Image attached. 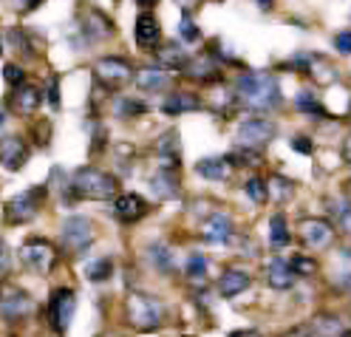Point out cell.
<instances>
[{
    "mask_svg": "<svg viewBox=\"0 0 351 337\" xmlns=\"http://www.w3.org/2000/svg\"><path fill=\"white\" fill-rule=\"evenodd\" d=\"M46 196H49V185H37V187H32V190H26V193L14 196L9 205H6V210H3L6 221H9V224H26V221H32V218L40 213Z\"/></svg>",
    "mask_w": 351,
    "mask_h": 337,
    "instance_id": "cell-7",
    "label": "cell"
},
{
    "mask_svg": "<svg viewBox=\"0 0 351 337\" xmlns=\"http://www.w3.org/2000/svg\"><path fill=\"white\" fill-rule=\"evenodd\" d=\"M114 111H117V117L128 119V117H139V114H145L147 105H145V102H139V100L119 97V100H117V105H114Z\"/></svg>",
    "mask_w": 351,
    "mask_h": 337,
    "instance_id": "cell-36",
    "label": "cell"
},
{
    "mask_svg": "<svg viewBox=\"0 0 351 337\" xmlns=\"http://www.w3.org/2000/svg\"><path fill=\"white\" fill-rule=\"evenodd\" d=\"M94 77L105 91H122L128 82H134L136 71L125 57H99L94 62Z\"/></svg>",
    "mask_w": 351,
    "mask_h": 337,
    "instance_id": "cell-5",
    "label": "cell"
},
{
    "mask_svg": "<svg viewBox=\"0 0 351 337\" xmlns=\"http://www.w3.org/2000/svg\"><path fill=\"white\" fill-rule=\"evenodd\" d=\"M295 108L300 111V114L306 117H315V119H332V114H328V108L317 100L315 91H309V88H303V91H298L295 97Z\"/></svg>",
    "mask_w": 351,
    "mask_h": 337,
    "instance_id": "cell-27",
    "label": "cell"
},
{
    "mask_svg": "<svg viewBox=\"0 0 351 337\" xmlns=\"http://www.w3.org/2000/svg\"><path fill=\"white\" fill-rule=\"evenodd\" d=\"M156 60L167 71H184V65L190 62V51L179 43H165V46L156 49Z\"/></svg>",
    "mask_w": 351,
    "mask_h": 337,
    "instance_id": "cell-23",
    "label": "cell"
},
{
    "mask_svg": "<svg viewBox=\"0 0 351 337\" xmlns=\"http://www.w3.org/2000/svg\"><path fill=\"white\" fill-rule=\"evenodd\" d=\"M348 117H351V111H348Z\"/></svg>",
    "mask_w": 351,
    "mask_h": 337,
    "instance_id": "cell-56",
    "label": "cell"
},
{
    "mask_svg": "<svg viewBox=\"0 0 351 337\" xmlns=\"http://www.w3.org/2000/svg\"><path fill=\"white\" fill-rule=\"evenodd\" d=\"M150 190L156 193L159 198H179L182 196V185H179V176H176V170H159L150 176Z\"/></svg>",
    "mask_w": 351,
    "mask_h": 337,
    "instance_id": "cell-24",
    "label": "cell"
},
{
    "mask_svg": "<svg viewBox=\"0 0 351 337\" xmlns=\"http://www.w3.org/2000/svg\"><path fill=\"white\" fill-rule=\"evenodd\" d=\"M280 337H312V332H309V326H292V329H287Z\"/></svg>",
    "mask_w": 351,
    "mask_h": 337,
    "instance_id": "cell-47",
    "label": "cell"
},
{
    "mask_svg": "<svg viewBox=\"0 0 351 337\" xmlns=\"http://www.w3.org/2000/svg\"><path fill=\"white\" fill-rule=\"evenodd\" d=\"M332 46H335V51H337V54L351 57V29L337 32V34H335V40H332Z\"/></svg>",
    "mask_w": 351,
    "mask_h": 337,
    "instance_id": "cell-41",
    "label": "cell"
},
{
    "mask_svg": "<svg viewBox=\"0 0 351 337\" xmlns=\"http://www.w3.org/2000/svg\"><path fill=\"white\" fill-rule=\"evenodd\" d=\"M252 283V275L244 272V269H224V275L218 278V295L221 298H238L241 292H247Z\"/></svg>",
    "mask_w": 351,
    "mask_h": 337,
    "instance_id": "cell-21",
    "label": "cell"
},
{
    "mask_svg": "<svg viewBox=\"0 0 351 337\" xmlns=\"http://www.w3.org/2000/svg\"><path fill=\"white\" fill-rule=\"evenodd\" d=\"M125 321L130 329H136L142 334L156 332L165 323V306L159 298L145 295V292H130L125 301Z\"/></svg>",
    "mask_w": 351,
    "mask_h": 337,
    "instance_id": "cell-3",
    "label": "cell"
},
{
    "mask_svg": "<svg viewBox=\"0 0 351 337\" xmlns=\"http://www.w3.org/2000/svg\"><path fill=\"white\" fill-rule=\"evenodd\" d=\"M340 156H343V162H346V165H351V133H348V137L343 139V148H340Z\"/></svg>",
    "mask_w": 351,
    "mask_h": 337,
    "instance_id": "cell-49",
    "label": "cell"
},
{
    "mask_svg": "<svg viewBox=\"0 0 351 337\" xmlns=\"http://www.w3.org/2000/svg\"><path fill=\"white\" fill-rule=\"evenodd\" d=\"M46 97H49V105H51V108H60V77H57V74L49 77Z\"/></svg>",
    "mask_w": 351,
    "mask_h": 337,
    "instance_id": "cell-43",
    "label": "cell"
},
{
    "mask_svg": "<svg viewBox=\"0 0 351 337\" xmlns=\"http://www.w3.org/2000/svg\"><path fill=\"white\" fill-rule=\"evenodd\" d=\"M289 145H292V150H298V153H303V156H312V153H315L312 139H309V137H303V133L292 137V139H289Z\"/></svg>",
    "mask_w": 351,
    "mask_h": 337,
    "instance_id": "cell-42",
    "label": "cell"
},
{
    "mask_svg": "<svg viewBox=\"0 0 351 337\" xmlns=\"http://www.w3.org/2000/svg\"><path fill=\"white\" fill-rule=\"evenodd\" d=\"M111 275H114V261L105 258V255L102 258H94L91 264L85 266V278L91 281V283H102V281H108Z\"/></svg>",
    "mask_w": 351,
    "mask_h": 337,
    "instance_id": "cell-32",
    "label": "cell"
},
{
    "mask_svg": "<svg viewBox=\"0 0 351 337\" xmlns=\"http://www.w3.org/2000/svg\"><path fill=\"white\" fill-rule=\"evenodd\" d=\"M97 233H94V224L88 221L85 216H71L62 221V230H60V241H62V250L71 253V255H82L88 246L94 244Z\"/></svg>",
    "mask_w": 351,
    "mask_h": 337,
    "instance_id": "cell-6",
    "label": "cell"
},
{
    "mask_svg": "<svg viewBox=\"0 0 351 337\" xmlns=\"http://www.w3.org/2000/svg\"><path fill=\"white\" fill-rule=\"evenodd\" d=\"M230 337H261L258 329H238V332H230Z\"/></svg>",
    "mask_w": 351,
    "mask_h": 337,
    "instance_id": "cell-50",
    "label": "cell"
},
{
    "mask_svg": "<svg viewBox=\"0 0 351 337\" xmlns=\"http://www.w3.org/2000/svg\"><path fill=\"white\" fill-rule=\"evenodd\" d=\"M6 122V114H3V111H0V125H3Z\"/></svg>",
    "mask_w": 351,
    "mask_h": 337,
    "instance_id": "cell-53",
    "label": "cell"
},
{
    "mask_svg": "<svg viewBox=\"0 0 351 337\" xmlns=\"http://www.w3.org/2000/svg\"><path fill=\"white\" fill-rule=\"evenodd\" d=\"M298 235H300V241H303L306 246H309V250L323 253V250H328V246L335 244L337 230H335V224L328 221V218L309 216V218H300V224H298Z\"/></svg>",
    "mask_w": 351,
    "mask_h": 337,
    "instance_id": "cell-8",
    "label": "cell"
},
{
    "mask_svg": "<svg viewBox=\"0 0 351 337\" xmlns=\"http://www.w3.org/2000/svg\"><path fill=\"white\" fill-rule=\"evenodd\" d=\"M114 337H122V334H114Z\"/></svg>",
    "mask_w": 351,
    "mask_h": 337,
    "instance_id": "cell-55",
    "label": "cell"
},
{
    "mask_svg": "<svg viewBox=\"0 0 351 337\" xmlns=\"http://www.w3.org/2000/svg\"><path fill=\"white\" fill-rule=\"evenodd\" d=\"M29 162V145L20 137H6L0 139V165L6 170H20Z\"/></svg>",
    "mask_w": 351,
    "mask_h": 337,
    "instance_id": "cell-15",
    "label": "cell"
},
{
    "mask_svg": "<svg viewBox=\"0 0 351 337\" xmlns=\"http://www.w3.org/2000/svg\"><path fill=\"white\" fill-rule=\"evenodd\" d=\"M292 269H295V275L298 278H315L317 275V269H320V264H317V258H312L309 253H298V255H292Z\"/></svg>",
    "mask_w": 351,
    "mask_h": 337,
    "instance_id": "cell-34",
    "label": "cell"
},
{
    "mask_svg": "<svg viewBox=\"0 0 351 337\" xmlns=\"http://www.w3.org/2000/svg\"><path fill=\"white\" fill-rule=\"evenodd\" d=\"M34 309V301L29 298V292L26 289H20L14 283H0V314L14 323V321H23L26 314Z\"/></svg>",
    "mask_w": 351,
    "mask_h": 337,
    "instance_id": "cell-10",
    "label": "cell"
},
{
    "mask_svg": "<svg viewBox=\"0 0 351 337\" xmlns=\"http://www.w3.org/2000/svg\"><path fill=\"white\" fill-rule=\"evenodd\" d=\"M150 261H153V266H156L159 272H170V269H173V255H170L167 246H162V244L150 246Z\"/></svg>",
    "mask_w": 351,
    "mask_h": 337,
    "instance_id": "cell-37",
    "label": "cell"
},
{
    "mask_svg": "<svg viewBox=\"0 0 351 337\" xmlns=\"http://www.w3.org/2000/svg\"><path fill=\"white\" fill-rule=\"evenodd\" d=\"M337 261H340V269H335L332 278H335L340 292H351V246H343Z\"/></svg>",
    "mask_w": 351,
    "mask_h": 337,
    "instance_id": "cell-31",
    "label": "cell"
},
{
    "mask_svg": "<svg viewBox=\"0 0 351 337\" xmlns=\"http://www.w3.org/2000/svg\"><path fill=\"white\" fill-rule=\"evenodd\" d=\"M156 153H159V165L165 170H179V165H182V145H179V139H176L173 130L165 133V137L159 139Z\"/></svg>",
    "mask_w": 351,
    "mask_h": 337,
    "instance_id": "cell-25",
    "label": "cell"
},
{
    "mask_svg": "<svg viewBox=\"0 0 351 337\" xmlns=\"http://www.w3.org/2000/svg\"><path fill=\"white\" fill-rule=\"evenodd\" d=\"M176 3H179V9H182V12L193 14L195 9H199V6H202V0H176Z\"/></svg>",
    "mask_w": 351,
    "mask_h": 337,
    "instance_id": "cell-48",
    "label": "cell"
},
{
    "mask_svg": "<svg viewBox=\"0 0 351 337\" xmlns=\"http://www.w3.org/2000/svg\"><path fill=\"white\" fill-rule=\"evenodd\" d=\"M184 275H187V281H193V283H204V281H207V258H204L202 253H193V255L187 258Z\"/></svg>",
    "mask_w": 351,
    "mask_h": 337,
    "instance_id": "cell-35",
    "label": "cell"
},
{
    "mask_svg": "<svg viewBox=\"0 0 351 337\" xmlns=\"http://www.w3.org/2000/svg\"><path fill=\"white\" fill-rule=\"evenodd\" d=\"M202 108H204V102L199 100V94H193V91H173L162 102V111H165L167 117L193 114V111H202Z\"/></svg>",
    "mask_w": 351,
    "mask_h": 337,
    "instance_id": "cell-18",
    "label": "cell"
},
{
    "mask_svg": "<svg viewBox=\"0 0 351 337\" xmlns=\"http://www.w3.org/2000/svg\"><path fill=\"white\" fill-rule=\"evenodd\" d=\"M340 337H351V329H343V332H340Z\"/></svg>",
    "mask_w": 351,
    "mask_h": 337,
    "instance_id": "cell-52",
    "label": "cell"
},
{
    "mask_svg": "<svg viewBox=\"0 0 351 337\" xmlns=\"http://www.w3.org/2000/svg\"><path fill=\"white\" fill-rule=\"evenodd\" d=\"M267 185H269V198L278 201V205H287V201L298 193V185L287 176H272Z\"/></svg>",
    "mask_w": 351,
    "mask_h": 337,
    "instance_id": "cell-30",
    "label": "cell"
},
{
    "mask_svg": "<svg viewBox=\"0 0 351 337\" xmlns=\"http://www.w3.org/2000/svg\"><path fill=\"white\" fill-rule=\"evenodd\" d=\"M0 54H3V40H0Z\"/></svg>",
    "mask_w": 351,
    "mask_h": 337,
    "instance_id": "cell-54",
    "label": "cell"
},
{
    "mask_svg": "<svg viewBox=\"0 0 351 337\" xmlns=\"http://www.w3.org/2000/svg\"><path fill=\"white\" fill-rule=\"evenodd\" d=\"M278 137V125L267 117H247L235 130V145L238 148H250V150H263L267 145H272V139Z\"/></svg>",
    "mask_w": 351,
    "mask_h": 337,
    "instance_id": "cell-4",
    "label": "cell"
},
{
    "mask_svg": "<svg viewBox=\"0 0 351 337\" xmlns=\"http://www.w3.org/2000/svg\"><path fill=\"white\" fill-rule=\"evenodd\" d=\"M195 173L202 178H210V182H224V178H230V173H232V162L227 156H210V159H202L195 165Z\"/></svg>",
    "mask_w": 351,
    "mask_h": 337,
    "instance_id": "cell-26",
    "label": "cell"
},
{
    "mask_svg": "<svg viewBox=\"0 0 351 337\" xmlns=\"http://www.w3.org/2000/svg\"><path fill=\"white\" fill-rule=\"evenodd\" d=\"M289 241H292V233H289L287 216L272 213V218H269V244L275 246V250H280V246H287Z\"/></svg>",
    "mask_w": 351,
    "mask_h": 337,
    "instance_id": "cell-29",
    "label": "cell"
},
{
    "mask_svg": "<svg viewBox=\"0 0 351 337\" xmlns=\"http://www.w3.org/2000/svg\"><path fill=\"white\" fill-rule=\"evenodd\" d=\"M9 266H12V258H9V246L6 241H0V281L9 275Z\"/></svg>",
    "mask_w": 351,
    "mask_h": 337,
    "instance_id": "cell-45",
    "label": "cell"
},
{
    "mask_svg": "<svg viewBox=\"0 0 351 337\" xmlns=\"http://www.w3.org/2000/svg\"><path fill=\"white\" fill-rule=\"evenodd\" d=\"M190 82H199V85H215V82H221V62L215 60L213 51H202V54H195L190 57V62L184 65V71H182Z\"/></svg>",
    "mask_w": 351,
    "mask_h": 337,
    "instance_id": "cell-12",
    "label": "cell"
},
{
    "mask_svg": "<svg viewBox=\"0 0 351 337\" xmlns=\"http://www.w3.org/2000/svg\"><path fill=\"white\" fill-rule=\"evenodd\" d=\"M111 213L122 224H136V221H142L150 213V205H147V198H142L136 193H119L114 198V210Z\"/></svg>",
    "mask_w": 351,
    "mask_h": 337,
    "instance_id": "cell-13",
    "label": "cell"
},
{
    "mask_svg": "<svg viewBox=\"0 0 351 337\" xmlns=\"http://www.w3.org/2000/svg\"><path fill=\"white\" fill-rule=\"evenodd\" d=\"M20 261L37 275H49L51 266L57 264V250L46 238H29V241H23V246H20Z\"/></svg>",
    "mask_w": 351,
    "mask_h": 337,
    "instance_id": "cell-9",
    "label": "cell"
},
{
    "mask_svg": "<svg viewBox=\"0 0 351 337\" xmlns=\"http://www.w3.org/2000/svg\"><path fill=\"white\" fill-rule=\"evenodd\" d=\"M3 80H6L12 88H20V85L26 82V71L20 69L17 62H6V65H3Z\"/></svg>",
    "mask_w": 351,
    "mask_h": 337,
    "instance_id": "cell-40",
    "label": "cell"
},
{
    "mask_svg": "<svg viewBox=\"0 0 351 337\" xmlns=\"http://www.w3.org/2000/svg\"><path fill=\"white\" fill-rule=\"evenodd\" d=\"M134 82L147 94H159V91H165V88H170L173 77H170L167 69H162V65H145V69L136 71Z\"/></svg>",
    "mask_w": 351,
    "mask_h": 337,
    "instance_id": "cell-16",
    "label": "cell"
},
{
    "mask_svg": "<svg viewBox=\"0 0 351 337\" xmlns=\"http://www.w3.org/2000/svg\"><path fill=\"white\" fill-rule=\"evenodd\" d=\"M9 3H12L14 12H34L43 0H9Z\"/></svg>",
    "mask_w": 351,
    "mask_h": 337,
    "instance_id": "cell-46",
    "label": "cell"
},
{
    "mask_svg": "<svg viewBox=\"0 0 351 337\" xmlns=\"http://www.w3.org/2000/svg\"><path fill=\"white\" fill-rule=\"evenodd\" d=\"M306 74H309L317 85H335L340 80V71L326 57H320V54L312 57V65H309V71H306Z\"/></svg>",
    "mask_w": 351,
    "mask_h": 337,
    "instance_id": "cell-28",
    "label": "cell"
},
{
    "mask_svg": "<svg viewBox=\"0 0 351 337\" xmlns=\"http://www.w3.org/2000/svg\"><path fill=\"white\" fill-rule=\"evenodd\" d=\"M12 111L14 114H23V117H29V114H34V111L40 108V102H43V91L37 85H29V82H23L20 88H14V94H12Z\"/></svg>",
    "mask_w": 351,
    "mask_h": 337,
    "instance_id": "cell-20",
    "label": "cell"
},
{
    "mask_svg": "<svg viewBox=\"0 0 351 337\" xmlns=\"http://www.w3.org/2000/svg\"><path fill=\"white\" fill-rule=\"evenodd\" d=\"M244 193H247V198L252 201V205H267L269 201V185L263 182V178H258V176H250L247 182H244Z\"/></svg>",
    "mask_w": 351,
    "mask_h": 337,
    "instance_id": "cell-33",
    "label": "cell"
},
{
    "mask_svg": "<svg viewBox=\"0 0 351 337\" xmlns=\"http://www.w3.org/2000/svg\"><path fill=\"white\" fill-rule=\"evenodd\" d=\"M134 40H136L139 49L156 51L159 40H162V26H159V20H156V14H153V12H142L136 17V23H134Z\"/></svg>",
    "mask_w": 351,
    "mask_h": 337,
    "instance_id": "cell-14",
    "label": "cell"
},
{
    "mask_svg": "<svg viewBox=\"0 0 351 337\" xmlns=\"http://www.w3.org/2000/svg\"><path fill=\"white\" fill-rule=\"evenodd\" d=\"M71 193L77 198L91 201H114L119 196V178L99 167H80L71 176Z\"/></svg>",
    "mask_w": 351,
    "mask_h": 337,
    "instance_id": "cell-2",
    "label": "cell"
},
{
    "mask_svg": "<svg viewBox=\"0 0 351 337\" xmlns=\"http://www.w3.org/2000/svg\"><path fill=\"white\" fill-rule=\"evenodd\" d=\"M232 91H235L238 105L252 111V114H269V111H275L283 102L280 82L272 71H244V74H238Z\"/></svg>",
    "mask_w": 351,
    "mask_h": 337,
    "instance_id": "cell-1",
    "label": "cell"
},
{
    "mask_svg": "<svg viewBox=\"0 0 351 337\" xmlns=\"http://www.w3.org/2000/svg\"><path fill=\"white\" fill-rule=\"evenodd\" d=\"M74 312H77V295L74 289H54V295L49 301V321H51V329L57 334H65L74 321Z\"/></svg>",
    "mask_w": 351,
    "mask_h": 337,
    "instance_id": "cell-11",
    "label": "cell"
},
{
    "mask_svg": "<svg viewBox=\"0 0 351 337\" xmlns=\"http://www.w3.org/2000/svg\"><path fill=\"white\" fill-rule=\"evenodd\" d=\"M295 281H298V275H295V269H292V264H289L287 258H278V255H275V258L267 264V283H269L272 289L287 292V289L295 286Z\"/></svg>",
    "mask_w": 351,
    "mask_h": 337,
    "instance_id": "cell-19",
    "label": "cell"
},
{
    "mask_svg": "<svg viewBox=\"0 0 351 337\" xmlns=\"http://www.w3.org/2000/svg\"><path fill=\"white\" fill-rule=\"evenodd\" d=\"M235 227H232V218L224 213H213L204 224H202V238L207 244H227L232 238Z\"/></svg>",
    "mask_w": 351,
    "mask_h": 337,
    "instance_id": "cell-17",
    "label": "cell"
},
{
    "mask_svg": "<svg viewBox=\"0 0 351 337\" xmlns=\"http://www.w3.org/2000/svg\"><path fill=\"white\" fill-rule=\"evenodd\" d=\"M255 3H258V9H261V12H272L275 0H255Z\"/></svg>",
    "mask_w": 351,
    "mask_h": 337,
    "instance_id": "cell-51",
    "label": "cell"
},
{
    "mask_svg": "<svg viewBox=\"0 0 351 337\" xmlns=\"http://www.w3.org/2000/svg\"><path fill=\"white\" fill-rule=\"evenodd\" d=\"M337 230L351 238V205H346V207L337 213Z\"/></svg>",
    "mask_w": 351,
    "mask_h": 337,
    "instance_id": "cell-44",
    "label": "cell"
},
{
    "mask_svg": "<svg viewBox=\"0 0 351 337\" xmlns=\"http://www.w3.org/2000/svg\"><path fill=\"white\" fill-rule=\"evenodd\" d=\"M179 37L184 43H195V40L202 37V32H199V26H195L193 14H187V12H182V20H179Z\"/></svg>",
    "mask_w": 351,
    "mask_h": 337,
    "instance_id": "cell-38",
    "label": "cell"
},
{
    "mask_svg": "<svg viewBox=\"0 0 351 337\" xmlns=\"http://www.w3.org/2000/svg\"><path fill=\"white\" fill-rule=\"evenodd\" d=\"M6 40H9V49H14V51H20V54H32V43H29V34L23 32V29H9L6 32Z\"/></svg>",
    "mask_w": 351,
    "mask_h": 337,
    "instance_id": "cell-39",
    "label": "cell"
},
{
    "mask_svg": "<svg viewBox=\"0 0 351 337\" xmlns=\"http://www.w3.org/2000/svg\"><path fill=\"white\" fill-rule=\"evenodd\" d=\"M82 34L88 40H105L114 34V23L99 9H85L82 12Z\"/></svg>",
    "mask_w": 351,
    "mask_h": 337,
    "instance_id": "cell-22",
    "label": "cell"
}]
</instances>
